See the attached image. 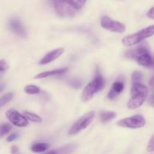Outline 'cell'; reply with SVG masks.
Wrapping results in <instances>:
<instances>
[{"mask_svg":"<svg viewBox=\"0 0 154 154\" xmlns=\"http://www.w3.org/2000/svg\"><path fill=\"white\" fill-rule=\"evenodd\" d=\"M53 3L57 13L63 17H72L76 12V9L66 0H53Z\"/></svg>","mask_w":154,"mask_h":154,"instance_id":"6","label":"cell"},{"mask_svg":"<svg viewBox=\"0 0 154 154\" xmlns=\"http://www.w3.org/2000/svg\"><path fill=\"white\" fill-rule=\"evenodd\" d=\"M146 52H150L148 50L147 46L144 45H141L138 46L135 48H132V49L129 50L125 53V57H127L129 59H132V60H135L138 57H139L141 54H144Z\"/></svg>","mask_w":154,"mask_h":154,"instance_id":"11","label":"cell"},{"mask_svg":"<svg viewBox=\"0 0 154 154\" xmlns=\"http://www.w3.org/2000/svg\"><path fill=\"white\" fill-rule=\"evenodd\" d=\"M149 103L152 105V106L154 107V94L152 95L150 97V99H149Z\"/></svg>","mask_w":154,"mask_h":154,"instance_id":"30","label":"cell"},{"mask_svg":"<svg viewBox=\"0 0 154 154\" xmlns=\"http://www.w3.org/2000/svg\"><path fill=\"white\" fill-rule=\"evenodd\" d=\"M116 116H117L116 113L113 112V111H103L100 114L101 121L102 123H106V122L110 121L112 119L115 118Z\"/></svg>","mask_w":154,"mask_h":154,"instance_id":"17","label":"cell"},{"mask_svg":"<svg viewBox=\"0 0 154 154\" xmlns=\"http://www.w3.org/2000/svg\"><path fill=\"white\" fill-rule=\"evenodd\" d=\"M23 115L27 120H30V121L32 122H34V123H42V119L38 115L34 114V113L29 112V111H24Z\"/></svg>","mask_w":154,"mask_h":154,"instance_id":"18","label":"cell"},{"mask_svg":"<svg viewBox=\"0 0 154 154\" xmlns=\"http://www.w3.org/2000/svg\"><path fill=\"white\" fill-rule=\"evenodd\" d=\"M104 87H105V81L101 74L97 72L94 79L90 84H87L84 88L82 93V96H81V99L85 102L90 100L93 97L95 93L102 90Z\"/></svg>","mask_w":154,"mask_h":154,"instance_id":"2","label":"cell"},{"mask_svg":"<svg viewBox=\"0 0 154 154\" xmlns=\"http://www.w3.org/2000/svg\"><path fill=\"white\" fill-rule=\"evenodd\" d=\"M24 91L26 93L29 95L38 94V93H40V88L35 85H27L24 88Z\"/></svg>","mask_w":154,"mask_h":154,"instance_id":"19","label":"cell"},{"mask_svg":"<svg viewBox=\"0 0 154 154\" xmlns=\"http://www.w3.org/2000/svg\"><path fill=\"white\" fill-rule=\"evenodd\" d=\"M142 78H143V75L141 72L136 71V72H134L133 73H132V81H133V83L141 82Z\"/></svg>","mask_w":154,"mask_h":154,"instance_id":"23","label":"cell"},{"mask_svg":"<svg viewBox=\"0 0 154 154\" xmlns=\"http://www.w3.org/2000/svg\"><path fill=\"white\" fill-rule=\"evenodd\" d=\"M48 147H49V145L46 143H37L32 145L31 150L35 153H42L48 150Z\"/></svg>","mask_w":154,"mask_h":154,"instance_id":"16","label":"cell"},{"mask_svg":"<svg viewBox=\"0 0 154 154\" xmlns=\"http://www.w3.org/2000/svg\"><path fill=\"white\" fill-rule=\"evenodd\" d=\"M8 26L10 30H11L14 33L21 36V37H26V32L23 26L20 21L17 18H12L10 20L8 23Z\"/></svg>","mask_w":154,"mask_h":154,"instance_id":"9","label":"cell"},{"mask_svg":"<svg viewBox=\"0 0 154 154\" xmlns=\"http://www.w3.org/2000/svg\"><path fill=\"white\" fill-rule=\"evenodd\" d=\"M12 129V126L8 123H3L0 124V138H2L5 135H7Z\"/></svg>","mask_w":154,"mask_h":154,"instance_id":"21","label":"cell"},{"mask_svg":"<svg viewBox=\"0 0 154 154\" xmlns=\"http://www.w3.org/2000/svg\"><path fill=\"white\" fill-rule=\"evenodd\" d=\"M18 138V134L17 133H13L11 135H9L7 138V141L8 142H11V141H14V140H16L17 138Z\"/></svg>","mask_w":154,"mask_h":154,"instance_id":"27","label":"cell"},{"mask_svg":"<svg viewBox=\"0 0 154 154\" xmlns=\"http://www.w3.org/2000/svg\"><path fill=\"white\" fill-rule=\"evenodd\" d=\"M135 60H136L137 63L139 65H141V66H145V67L147 68L153 66V59L152 58V57L150 56V52H146L141 54L139 57H138L135 59Z\"/></svg>","mask_w":154,"mask_h":154,"instance_id":"13","label":"cell"},{"mask_svg":"<svg viewBox=\"0 0 154 154\" xmlns=\"http://www.w3.org/2000/svg\"><path fill=\"white\" fill-rule=\"evenodd\" d=\"M150 87L152 89V90H154V76L150 79Z\"/></svg>","mask_w":154,"mask_h":154,"instance_id":"31","label":"cell"},{"mask_svg":"<svg viewBox=\"0 0 154 154\" xmlns=\"http://www.w3.org/2000/svg\"><path fill=\"white\" fill-rule=\"evenodd\" d=\"M67 70H68L67 68H63V69H56V70H53V71H48V72H42V73L38 74V75H37L35 77V78L40 79V78H48V77L54 76V75H59L66 72V71Z\"/></svg>","mask_w":154,"mask_h":154,"instance_id":"14","label":"cell"},{"mask_svg":"<svg viewBox=\"0 0 154 154\" xmlns=\"http://www.w3.org/2000/svg\"><path fill=\"white\" fill-rule=\"evenodd\" d=\"M117 125L121 127L130 128V129H138L145 125V120L141 115H135L132 117L124 118L117 122Z\"/></svg>","mask_w":154,"mask_h":154,"instance_id":"5","label":"cell"},{"mask_svg":"<svg viewBox=\"0 0 154 154\" xmlns=\"http://www.w3.org/2000/svg\"><path fill=\"white\" fill-rule=\"evenodd\" d=\"M147 17L149 18H150V19L154 20V6L148 11V12H147Z\"/></svg>","mask_w":154,"mask_h":154,"instance_id":"28","label":"cell"},{"mask_svg":"<svg viewBox=\"0 0 154 154\" xmlns=\"http://www.w3.org/2000/svg\"><path fill=\"white\" fill-rule=\"evenodd\" d=\"M153 35H154V25L143 29L138 32H135L130 35L126 36L123 38L122 42L124 46L132 47L135 45H138L139 42L150 37Z\"/></svg>","mask_w":154,"mask_h":154,"instance_id":"3","label":"cell"},{"mask_svg":"<svg viewBox=\"0 0 154 154\" xmlns=\"http://www.w3.org/2000/svg\"><path fill=\"white\" fill-rule=\"evenodd\" d=\"M63 53H64V49H63V48H58V49L54 50V51L48 53V54L41 60L39 63H40V65L48 64V63H51V62L54 61V60H57V58H59Z\"/></svg>","mask_w":154,"mask_h":154,"instance_id":"10","label":"cell"},{"mask_svg":"<svg viewBox=\"0 0 154 154\" xmlns=\"http://www.w3.org/2000/svg\"><path fill=\"white\" fill-rule=\"evenodd\" d=\"M76 144H71L60 147V148L57 149V150H58V154H71L76 150Z\"/></svg>","mask_w":154,"mask_h":154,"instance_id":"15","label":"cell"},{"mask_svg":"<svg viewBox=\"0 0 154 154\" xmlns=\"http://www.w3.org/2000/svg\"><path fill=\"white\" fill-rule=\"evenodd\" d=\"M8 69V65L6 63L5 60H0V72H2L6 71Z\"/></svg>","mask_w":154,"mask_h":154,"instance_id":"25","label":"cell"},{"mask_svg":"<svg viewBox=\"0 0 154 154\" xmlns=\"http://www.w3.org/2000/svg\"><path fill=\"white\" fill-rule=\"evenodd\" d=\"M70 85L75 88H79L81 86V82L78 79H73L70 81Z\"/></svg>","mask_w":154,"mask_h":154,"instance_id":"26","label":"cell"},{"mask_svg":"<svg viewBox=\"0 0 154 154\" xmlns=\"http://www.w3.org/2000/svg\"><path fill=\"white\" fill-rule=\"evenodd\" d=\"M95 117V113L93 111L89 112L87 114H84V116L78 119L76 122L73 124V126L71 127L70 130H69V134L70 135H75L78 134V132H81L83 129H86L92 121L93 120Z\"/></svg>","mask_w":154,"mask_h":154,"instance_id":"4","label":"cell"},{"mask_svg":"<svg viewBox=\"0 0 154 154\" xmlns=\"http://www.w3.org/2000/svg\"><path fill=\"white\" fill-rule=\"evenodd\" d=\"M11 154H18L19 153V149L17 146L14 145L11 148Z\"/></svg>","mask_w":154,"mask_h":154,"instance_id":"29","label":"cell"},{"mask_svg":"<svg viewBox=\"0 0 154 154\" xmlns=\"http://www.w3.org/2000/svg\"><path fill=\"white\" fill-rule=\"evenodd\" d=\"M74 8L80 9L85 5L87 0H66Z\"/></svg>","mask_w":154,"mask_h":154,"instance_id":"20","label":"cell"},{"mask_svg":"<svg viewBox=\"0 0 154 154\" xmlns=\"http://www.w3.org/2000/svg\"><path fill=\"white\" fill-rule=\"evenodd\" d=\"M124 89V84L123 81H116L112 85L111 90L108 93V97L109 99H114Z\"/></svg>","mask_w":154,"mask_h":154,"instance_id":"12","label":"cell"},{"mask_svg":"<svg viewBox=\"0 0 154 154\" xmlns=\"http://www.w3.org/2000/svg\"><path fill=\"white\" fill-rule=\"evenodd\" d=\"M153 69H154V59H153Z\"/></svg>","mask_w":154,"mask_h":154,"instance_id":"34","label":"cell"},{"mask_svg":"<svg viewBox=\"0 0 154 154\" xmlns=\"http://www.w3.org/2000/svg\"><path fill=\"white\" fill-rule=\"evenodd\" d=\"M147 151L150 152V153H153L154 152V135L150 138V141L148 143V145H147Z\"/></svg>","mask_w":154,"mask_h":154,"instance_id":"24","label":"cell"},{"mask_svg":"<svg viewBox=\"0 0 154 154\" xmlns=\"http://www.w3.org/2000/svg\"><path fill=\"white\" fill-rule=\"evenodd\" d=\"M4 88H5V84H0V93L4 90Z\"/></svg>","mask_w":154,"mask_h":154,"instance_id":"33","label":"cell"},{"mask_svg":"<svg viewBox=\"0 0 154 154\" xmlns=\"http://www.w3.org/2000/svg\"><path fill=\"white\" fill-rule=\"evenodd\" d=\"M14 97L13 93H8L7 94L4 95L3 96H2L0 98V108L2 106H4L5 105H6L7 103H8Z\"/></svg>","mask_w":154,"mask_h":154,"instance_id":"22","label":"cell"},{"mask_svg":"<svg viewBox=\"0 0 154 154\" xmlns=\"http://www.w3.org/2000/svg\"><path fill=\"white\" fill-rule=\"evenodd\" d=\"M101 26L105 29L110 30L114 32L122 33L126 30V26L119 21L113 20L108 17L105 16L101 20Z\"/></svg>","mask_w":154,"mask_h":154,"instance_id":"7","label":"cell"},{"mask_svg":"<svg viewBox=\"0 0 154 154\" xmlns=\"http://www.w3.org/2000/svg\"><path fill=\"white\" fill-rule=\"evenodd\" d=\"M45 154H58V151H57V150H51V151L48 152V153H46Z\"/></svg>","mask_w":154,"mask_h":154,"instance_id":"32","label":"cell"},{"mask_svg":"<svg viewBox=\"0 0 154 154\" xmlns=\"http://www.w3.org/2000/svg\"><path fill=\"white\" fill-rule=\"evenodd\" d=\"M132 96L128 102L127 107L129 109H136L142 105L148 94V89L140 82H134L132 84Z\"/></svg>","mask_w":154,"mask_h":154,"instance_id":"1","label":"cell"},{"mask_svg":"<svg viewBox=\"0 0 154 154\" xmlns=\"http://www.w3.org/2000/svg\"><path fill=\"white\" fill-rule=\"evenodd\" d=\"M5 116L12 124L17 127H25L28 125L27 119L13 108L8 110L5 113Z\"/></svg>","mask_w":154,"mask_h":154,"instance_id":"8","label":"cell"}]
</instances>
